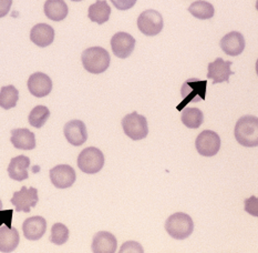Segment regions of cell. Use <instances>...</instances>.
I'll list each match as a JSON object with an SVG mask.
<instances>
[{
	"label": "cell",
	"instance_id": "cell-2",
	"mask_svg": "<svg viewBox=\"0 0 258 253\" xmlns=\"http://www.w3.org/2000/svg\"><path fill=\"white\" fill-rule=\"evenodd\" d=\"M82 65L90 74H102L109 68L111 58L109 53L102 47H91L86 49L81 56Z\"/></svg>",
	"mask_w": 258,
	"mask_h": 253
},
{
	"label": "cell",
	"instance_id": "cell-14",
	"mask_svg": "<svg viewBox=\"0 0 258 253\" xmlns=\"http://www.w3.org/2000/svg\"><path fill=\"white\" fill-rule=\"evenodd\" d=\"M232 61H224L222 58H217L215 61L209 64V72H207V78L213 79V83H222L228 82L229 77L233 75L231 70Z\"/></svg>",
	"mask_w": 258,
	"mask_h": 253
},
{
	"label": "cell",
	"instance_id": "cell-19",
	"mask_svg": "<svg viewBox=\"0 0 258 253\" xmlns=\"http://www.w3.org/2000/svg\"><path fill=\"white\" fill-rule=\"evenodd\" d=\"M30 40L38 47H48L54 40V30L48 24H38L32 27L30 31Z\"/></svg>",
	"mask_w": 258,
	"mask_h": 253
},
{
	"label": "cell",
	"instance_id": "cell-17",
	"mask_svg": "<svg viewBox=\"0 0 258 253\" xmlns=\"http://www.w3.org/2000/svg\"><path fill=\"white\" fill-rule=\"evenodd\" d=\"M10 141L16 149L33 150L36 148V136L27 128L14 129L11 131Z\"/></svg>",
	"mask_w": 258,
	"mask_h": 253
},
{
	"label": "cell",
	"instance_id": "cell-10",
	"mask_svg": "<svg viewBox=\"0 0 258 253\" xmlns=\"http://www.w3.org/2000/svg\"><path fill=\"white\" fill-rule=\"evenodd\" d=\"M50 180L58 189H67L74 185L77 179L75 169L68 165H59L50 169Z\"/></svg>",
	"mask_w": 258,
	"mask_h": 253
},
{
	"label": "cell",
	"instance_id": "cell-16",
	"mask_svg": "<svg viewBox=\"0 0 258 253\" xmlns=\"http://www.w3.org/2000/svg\"><path fill=\"white\" fill-rule=\"evenodd\" d=\"M245 44L246 43L244 36L237 31H232L227 33V35L222 38V40L220 42V46L224 54L233 56V57H236V56L244 52Z\"/></svg>",
	"mask_w": 258,
	"mask_h": 253
},
{
	"label": "cell",
	"instance_id": "cell-9",
	"mask_svg": "<svg viewBox=\"0 0 258 253\" xmlns=\"http://www.w3.org/2000/svg\"><path fill=\"white\" fill-rule=\"evenodd\" d=\"M11 204L15 206L17 212H26L29 213L31 208L36 207L39 198L38 190L36 188H26L22 187L20 191H17L11 198Z\"/></svg>",
	"mask_w": 258,
	"mask_h": 253
},
{
	"label": "cell",
	"instance_id": "cell-34",
	"mask_svg": "<svg viewBox=\"0 0 258 253\" xmlns=\"http://www.w3.org/2000/svg\"><path fill=\"white\" fill-rule=\"evenodd\" d=\"M256 9H257V11H258V0L256 2Z\"/></svg>",
	"mask_w": 258,
	"mask_h": 253
},
{
	"label": "cell",
	"instance_id": "cell-31",
	"mask_svg": "<svg viewBox=\"0 0 258 253\" xmlns=\"http://www.w3.org/2000/svg\"><path fill=\"white\" fill-rule=\"evenodd\" d=\"M13 0H0V18H4L10 11Z\"/></svg>",
	"mask_w": 258,
	"mask_h": 253
},
{
	"label": "cell",
	"instance_id": "cell-5",
	"mask_svg": "<svg viewBox=\"0 0 258 253\" xmlns=\"http://www.w3.org/2000/svg\"><path fill=\"white\" fill-rule=\"evenodd\" d=\"M122 128L126 136L134 140V141L145 139L149 134V126L147 118L139 115L137 111L132 112L130 115H126L123 118Z\"/></svg>",
	"mask_w": 258,
	"mask_h": 253
},
{
	"label": "cell",
	"instance_id": "cell-27",
	"mask_svg": "<svg viewBox=\"0 0 258 253\" xmlns=\"http://www.w3.org/2000/svg\"><path fill=\"white\" fill-rule=\"evenodd\" d=\"M50 117V110L44 106H37L33 108L30 112L29 117H28V120L29 123L37 129H40L43 127L44 123L47 122Z\"/></svg>",
	"mask_w": 258,
	"mask_h": 253
},
{
	"label": "cell",
	"instance_id": "cell-18",
	"mask_svg": "<svg viewBox=\"0 0 258 253\" xmlns=\"http://www.w3.org/2000/svg\"><path fill=\"white\" fill-rule=\"evenodd\" d=\"M91 248L94 253H114L117 249V241L112 233L100 231L93 237Z\"/></svg>",
	"mask_w": 258,
	"mask_h": 253
},
{
	"label": "cell",
	"instance_id": "cell-33",
	"mask_svg": "<svg viewBox=\"0 0 258 253\" xmlns=\"http://www.w3.org/2000/svg\"><path fill=\"white\" fill-rule=\"evenodd\" d=\"M3 208H4V205H3V202H2V200H0V211L3 210Z\"/></svg>",
	"mask_w": 258,
	"mask_h": 253
},
{
	"label": "cell",
	"instance_id": "cell-29",
	"mask_svg": "<svg viewBox=\"0 0 258 253\" xmlns=\"http://www.w3.org/2000/svg\"><path fill=\"white\" fill-rule=\"evenodd\" d=\"M244 209L250 216L258 218V198L255 195H250L244 201Z\"/></svg>",
	"mask_w": 258,
	"mask_h": 253
},
{
	"label": "cell",
	"instance_id": "cell-1",
	"mask_svg": "<svg viewBox=\"0 0 258 253\" xmlns=\"http://www.w3.org/2000/svg\"><path fill=\"white\" fill-rule=\"evenodd\" d=\"M235 139L246 148L258 145V118L255 116H243L235 126Z\"/></svg>",
	"mask_w": 258,
	"mask_h": 253
},
{
	"label": "cell",
	"instance_id": "cell-4",
	"mask_svg": "<svg viewBox=\"0 0 258 253\" xmlns=\"http://www.w3.org/2000/svg\"><path fill=\"white\" fill-rule=\"evenodd\" d=\"M207 80L188 79L183 83L181 88L182 103L177 106V110H183L188 104H196L205 100Z\"/></svg>",
	"mask_w": 258,
	"mask_h": 253
},
{
	"label": "cell",
	"instance_id": "cell-23",
	"mask_svg": "<svg viewBox=\"0 0 258 253\" xmlns=\"http://www.w3.org/2000/svg\"><path fill=\"white\" fill-rule=\"evenodd\" d=\"M111 15V7L106 0H97L89 7L88 17L89 19L97 22L99 25H103L104 22L110 19Z\"/></svg>",
	"mask_w": 258,
	"mask_h": 253
},
{
	"label": "cell",
	"instance_id": "cell-13",
	"mask_svg": "<svg viewBox=\"0 0 258 253\" xmlns=\"http://www.w3.org/2000/svg\"><path fill=\"white\" fill-rule=\"evenodd\" d=\"M67 141L72 145L79 147L88 140V132L85 122L81 120H71L66 123L63 129Z\"/></svg>",
	"mask_w": 258,
	"mask_h": 253
},
{
	"label": "cell",
	"instance_id": "cell-28",
	"mask_svg": "<svg viewBox=\"0 0 258 253\" xmlns=\"http://www.w3.org/2000/svg\"><path fill=\"white\" fill-rule=\"evenodd\" d=\"M69 239V229L62 223H54L51 228L50 241L55 245H62Z\"/></svg>",
	"mask_w": 258,
	"mask_h": 253
},
{
	"label": "cell",
	"instance_id": "cell-12",
	"mask_svg": "<svg viewBox=\"0 0 258 253\" xmlns=\"http://www.w3.org/2000/svg\"><path fill=\"white\" fill-rule=\"evenodd\" d=\"M28 89L36 98H43L52 90V80L43 72H35L28 79Z\"/></svg>",
	"mask_w": 258,
	"mask_h": 253
},
{
	"label": "cell",
	"instance_id": "cell-25",
	"mask_svg": "<svg viewBox=\"0 0 258 253\" xmlns=\"http://www.w3.org/2000/svg\"><path fill=\"white\" fill-rule=\"evenodd\" d=\"M181 120L185 127L189 129H198L204 121V115L198 108H184L182 110Z\"/></svg>",
	"mask_w": 258,
	"mask_h": 253
},
{
	"label": "cell",
	"instance_id": "cell-20",
	"mask_svg": "<svg viewBox=\"0 0 258 253\" xmlns=\"http://www.w3.org/2000/svg\"><path fill=\"white\" fill-rule=\"evenodd\" d=\"M19 232L16 228H11L7 224L0 227V252H13L19 245Z\"/></svg>",
	"mask_w": 258,
	"mask_h": 253
},
{
	"label": "cell",
	"instance_id": "cell-26",
	"mask_svg": "<svg viewBox=\"0 0 258 253\" xmlns=\"http://www.w3.org/2000/svg\"><path fill=\"white\" fill-rule=\"evenodd\" d=\"M19 100V91L14 86H5L0 90V107L5 110L15 108Z\"/></svg>",
	"mask_w": 258,
	"mask_h": 253
},
{
	"label": "cell",
	"instance_id": "cell-3",
	"mask_svg": "<svg viewBox=\"0 0 258 253\" xmlns=\"http://www.w3.org/2000/svg\"><path fill=\"white\" fill-rule=\"evenodd\" d=\"M165 230L171 238L175 240L187 239L194 231V222L186 213H173L167 218Z\"/></svg>",
	"mask_w": 258,
	"mask_h": 253
},
{
	"label": "cell",
	"instance_id": "cell-32",
	"mask_svg": "<svg viewBox=\"0 0 258 253\" xmlns=\"http://www.w3.org/2000/svg\"><path fill=\"white\" fill-rule=\"evenodd\" d=\"M256 74H257V76H258V59H257V61H256Z\"/></svg>",
	"mask_w": 258,
	"mask_h": 253
},
{
	"label": "cell",
	"instance_id": "cell-22",
	"mask_svg": "<svg viewBox=\"0 0 258 253\" xmlns=\"http://www.w3.org/2000/svg\"><path fill=\"white\" fill-rule=\"evenodd\" d=\"M44 15L52 21H61L69 14V8L63 0H47L44 3Z\"/></svg>",
	"mask_w": 258,
	"mask_h": 253
},
{
	"label": "cell",
	"instance_id": "cell-24",
	"mask_svg": "<svg viewBox=\"0 0 258 253\" xmlns=\"http://www.w3.org/2000/svg\"><path fill=\"white\" fill-rule=\"evenodd\" d=\"M188 13L195 18L206 20L214 17L215 9L212 4L205 2V0H199V2H195L189 6Z\"/></svg>",
	"mask_w": 258,
	"mask_h": 253
},
{
	"label": "cell",
	"instance_id": "cell-35",
	"mask_svg": "<svg viewBox=\"0 0 258 253\" xmlns=\"http://www.w3.org/2000/svg\"><path fill=\"white\" fill-rule=\"evenodd\" d=\"M71 2H82V0H71Z\"/></svg>",
	"mask_w": 258,
	"mask_h": 253
},
{
	"label": "cell",
	"instance_id": "cell-30",
	"mask_svg": "<svg viewBox=\"0 0 258 253\" xmlns=\"http://www.w3.org/2000/svg\"><path fill=\"white\" fill-rule=\"evenodd\" d=\"M114 7L119 10H128L137 4V0H111Z\"/></svg>",
	"mask_w": 258,
	"mask_h": 253
},
{
	"label": "cell",
	"instance_id": "cell-6",
	"mask_svg": "<svg viewBox=\"0 0 258 253\" xmlns=\"http://www.w3.org/2000/svg\"><path fill=\"white\" fill-rule=\"evenodd\" d=\"M77 164L82 172L88 174L98 173L104 166V156L98 148L89 147L81 151Z\"/></svg>",
	"mask_w": 258,
	"mask_h": 253
},
{
	"label": "cell",
	"instance_id": "cell-15",
	"mask_svg": "<svg viewBox=\"0 0 258 253\" xmlns=\"http://www.w3.org/2000/svg\"><path fill=\"white\" fill-rule=\"evenodd\" d=\"M47 230L46 219L40 216L28 218L22 224V231L27 240L37 241L40 240Z\"/></svg>",
	"mask_w": 258,
	"mask_h": 253
},
{
	"label": "cell",
	"instance_id": "cell-11",
	"mask_svg": "<svg viewBox=\"0 0 258 253\" xmlns=\"http://www.w3.org/2000/svg\"><path fill=\"white\" fill-rule=\"evenodd\" d=\"M112 52L120 59H125L130 57L136 48V39L130 33L117 32L111 39Z\"/></svg>",
	"mask_w": 258,
	"mask_h": 253
},
{
	"label": "cell",
	"instance_id": "cell-8",
	"mask_svg": "<svg viewBox=\"0 0 258 253\" xmlns=\"http://www.w3.org/2000/svg\"><path fill=\"white\" fill-rule=\"evenodd\" d=\"M195 148L201 156L214 157L221 149V138L214 131L204 130L196 138Z\"/></svg>",
	"mask_w": 258,
	"mask_h": 253
},
{
	"label": "cell",
	"instance_id": "cell-7",
	"mask_svg": "<svg viewBox=\"0 0 258 253\" xmlns=\"http://www.w3.org/2000/svg\"><path fill=\"white\" fill-rule=\"evenodd\" d=\"M164 22L163 17L154 9L145 10L139 16L138 18V28L143 35L153 37L159 35L163 29Z\"/></svg>",
	"mask_w": 258,
	"mask_h": 253
},
{
	"label": "cell",
	"instance_id": "cell-21",
	"mask_svg": "<svg viewBox=\"0 0 258 253\" xmlns=\"http://www.w3.org/2000/svg\"><path fill=\"white\" fill-rule=\"evenodd\" d=\"M30 167V159L26 156H18L11 159L8 166L9 178L16 181H24L28 179V169Z\"/></svg>",
	"mask_w": 258,
	"mask_h": 253
}]
</instances>
